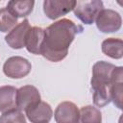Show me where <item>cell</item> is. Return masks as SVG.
Returning a JSON list of instances; mask_svg holds the SVG:
<instances>
[{"label":"cell","instance_id":"cell-1","mask_svg":"<svg viewBox=\"0 0 123 123\" xmlns=\"http://www.w3.org/2000/svg\"><path fill=\"white\" fill-rule=\"evenodd\" d=\"M83 28L72 20L62 18L44 29V38L40 49V55L54 62L63 60L68 53V48L76 35Z\"/></svg>","mask_w":123,"mask_h":123},{"label":"cell","instance_id":"cell-2","mask_svg":"<svg viewBox=\"0 0 123 123\" xmlns=\"http://www.w3.org/2000/svg\"><path fill=\"white\" fill-rule=\"evenodd\" d=\"M115 65L105 61H99L92 67L91 88L93 90V103L101 108L108 105L111 100V74Z\"/></svg>","mask_w":123,"mask_h":123},{"label":"cell","instance_id":"cell-3","mask_svg":"<svg viewBox=\"0 0 123 123\" xmlns=\"http://www.w3.org/2000/svg\"><path fill=\"white\" fill-rule=\"evenodd\" d=\"M104 9L102 1H76L73 9L74 14L85 24L90 25L96 19L98 13Z\"/></svg>","mask_w":123,"mask_h":123},{"label":"cell","instance_id":"cell-4","mask_svg":"<svg viewBox=\"0 0 123 123\" xmlns=\"http://www.w3.org/2000/svg\"><path fill=\"white\" fill-rule=\"evenodd\" d=\"M32 69L31 62L20 56H14L9 58L4 65H3V72L4 74L12 79H21L26 77Z\"/></svg>","mask_w":123,"mask_h":123},{"label":"cell","instance_id":"cell-5","mask_svg":"<svg viewBox=\"0 0 123 123\" xmlns=\"http://www.w3.org/2000/svg\"><path fill=\"white\" fill-rule=\"evenodd\" d=\"M96 26L102 33L116 32L121 28L122 19L120 14L111 9H103L97 15Z\"/></svg>","mask_w":123,"mask_h":123},{"label":"cell","instance_id":"cell-6","mask_svg":"<svg viewBox=\"0 0 123 123\" xmlns=\"http://www.w3.org/2000/svg\"><path fill=\"white\" fill-rule=\"evenodd\" d=\"M76 1L69 0H45L43 2V12L50 19H57L73 11Z\"/></svg>","mask_w":123,"mask_h":123},{"label":"cell","instance_id":"cell-7","mask_svg":"<svg viewBox=\"0 0 123 123\" xmlns=\"http://www.w3.org/2000/svg\"><path fill=\"white\" fill-rule=\"evenodd\" d=\"M40 100V93L37 87L28 85L21 86L16 92V108L20 111H26L28 108L38 103Z\"/></svg>","mask_w":123,"mask_h":123},{"label":"cell","instance_id":"cell-8","mask_svg":"<svg viewBox=\"0 0 123 123\" xmlns=\"http://www.w3.org/2000/svg\"><path fill=\"white\" fill-rule=\"evenodd\" d=\"M31 25L28 19H24L18 23L8 35L5 37V40L8 45L12 49H21L25 47V39Z\"/></svg>","mask_w":123,"mask_h":123},{"label":"cell","instance_id":"cell-9","mask_svg":"<svg viewBox=\"0 0 123 123\" xmlns=\"http://www.w3.org/2000/svg\"><path fill=\"white\" fill-rule=\"evenodd\" d=\"M25 112L31 123H49L53 115L51 106L44 101H39L33 105L28 108Z\"/></svg>","mask_w":123,"mask_h":123},{"label":"cell","instance_id":"cell-10","mask_svg":"<svg viewBox=\"0 0 123 123\" xmlns=\"http://www.w3.org/2000/svg\"><path fill=\"white\" fill-rule=\"evenodd\" d=\"M80 111L78 107L69 101L62 102L56 108L54 117L57 123H78Z\"/></svg>","mask_w":123,"mask_h":123},{"label":"cell","instance_id":"cell-11","mask_svg":"<svg viewBox=\"0 0 123 123\" xmlns=\"http://www.w3.org/2000/svg\"><path fill=\"white\" fill-rule=\"evenodd\" d=\"M122 77H123V67L115 66L111 74V100L113 102L116 108L119 110L122 109Z\"/></svg>","mask_w":123,"mask_h":123},{"label":"cell","instance_id":"cell-12","mask_svg":"<svg viewBox=\"0 0 123 123\" xmlns=\"http://www.w3.org/2000/svg\"><path fill=\"white\" fill-rule=\"evenodd\" d=\"M44 38V29L40 27H31L27 33L25 39V47L28 52L40 55V49Z\"/></svg>","mask_w":123,"mask_h":123},{"label":"cell","instance_id":"cell-13","mask_svg":"<svg viewBox=\"0 0 123 123\" xmlns=\"http://www.w3.org/2000/svg\"><path fill=\"white\" fill-rule=\"evenodd\" d=\"M17 89L12 86H3L0 87V111L6 112L16 108Z\"/></svg>","mask_w":123,"mask_h":123},{"label":"cell","instance_id":"cell-14","mask_svg":"<svg viewBox=\"0 0 123 123\" xmlns=\"http://www.w3.org/2000/svg\"><path fill=\"white\" fill-rule=\"evenodd\" d=\"M103 53L112 59H121L123 57V41L121 38L110 37L102 42Z\"/></svg>","mask_w":123,"mask_h":123},{"label":"cell","instance_id":"cell-15","mask_svg":"<svg viewBox=\"0 0 123 123\" xmlns=\"http://www.w3.org/2000/svg\"><path fill=\"white\" fill-rule=\"evenodd\" d=\"M35 1H10L8 2L7 9L16 17H26L28 16L34 9Z\"/></svg>","mask_w":123,"mask_h":123},{"label":"cell","instance_id":"cell-16","mask_svg":"<svg viewBox=\"0 0 123 123\" xmlns=\"http://www.w3.org/2000/svg\"><path fill=\"white\" fill-rule=\"evenodd\" d=\"M78 123H102L101 111L93 106H85L81 108Z\"/></svg>","mask_w":123,"mask_h":123},{"label":"cell","instance_id":"cell-17","mask_svg":"<svg viewBox=\"0 0 123 123\" xmlns=\"http://www.w3.org/2000/svg\"><path fill=\"white\" fill-rule=\"evenodd\" d=\"M17 23V18L7 9H0V32H11Z\"/></svg>","mask_w":123,"mask_h":123},{"label":"cell","instance_id":"cell-18","mask_svg":"<svg viewBox=\"0 0 123 123\" xmlns=\"http://www.w3.org/2000/svg\"><path fill=\"white\" fill-rule=\"evenodd\" d=\"M0 123H26V119L20 110L13 109L2 113Z\"/></svg>","mask_w":123,"mask_h":123}]
</instances>
